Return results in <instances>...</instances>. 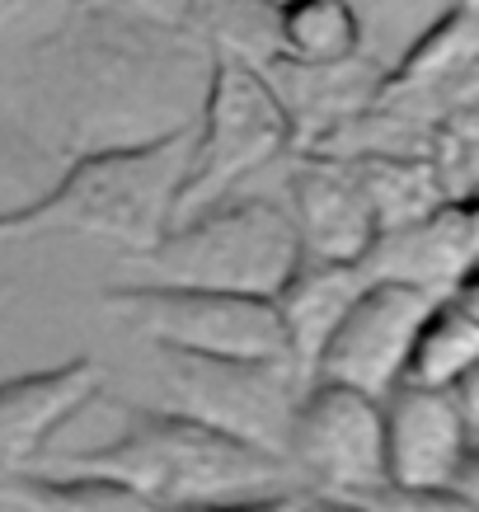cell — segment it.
<instances>
[{
  "label": "cell",
  "mask_w": 479,
  "mask_h": 512,
  "mask_svg": "<svg viewBox=\"0 0 479 512\" xmlns=\"http://www.w3.org/2000/svg\"><path fill=\"white\" fill-rule=\"evenodd\" d=\"M38 62L80 137L137 123L165 132L198 113L212 47L160 10L141 15L127 5L76 0V10H66L38 43Z\"/></svg>",
  "instance_id": "cell-1"
},
{
  "label": "cell",
  "mask_w": 479,
  "mask_h": 512,
  "mask_svg": "<svg viewBox=\"0 0 479 512\" xmlns=\"http://www.w3.org/2000/svg\"><path fill=\"white\" fill-rule=\"evenodd\" d=\"M188 132L193 123H179L151 137L104 141L80 151L71 165L52 174V184L0 212V240L76 235V240H118L127 249H146L170 231Z\"/></svg>",
  "instance_id": "cell-2"
},
{
  "label": "cell",
  "mask_w": 479,
  "mask_h": 512,
  "mask_svg": "<svg viewBox=\"0 0 479 512\" xmlns=\"http://www.w3.org/2000/svg\"><path fill=\"white\" fill-rule=\"evenodd\" d=\"M66 470H90L137 489L155 508L184 503H226V498L278 494L292 480V461L240 437L221 433L212 423L188 419L170 404L160 409H127V428L118 442L62 456Z\"/></svg>",
  "instance_id": "cell-3"
},
{
  "label": "cell",
  "mask_w": 479,
  "mask_h": 512,
  "mask_svg": "<svg viewBox=\"0 0 479 512\" xmlns=\"http://www.w3.org/2000/svg\"><path fill=\"white\" fill-rule=\"evenodd\" d=\"M292 137V109L278 94V85L254 66V57L212 52L207 85L198 99V123L188 132L184 174L174 184L170 226L231 198L235 184H245L254 170L273 165L292 146Z\"/></svg>",
  "instance_id": "cell-4"
},
{
  "label": "cell",
  "mask_w": 479,
  "mask_h": 512,
  "mask_svg": "<svg viewBox=\"0 0 479 512\" xmlns=\"http://www.w3.org/2000/svg\"><path fill=\"white\" fill-rule=\"evenodd\" d=\"M151 282H188L240 296H278V287L301 264V235L282 202L221 198L193 217L174 221L146 249L123 254Z\"/></svg>",
  "instance_id": "cell-5"
},
{
  "label": "cell",
  "mask_w": 479,
  "mask_h": 512,
  "mask_svg": "<svg viewBox=\"0 0 479 512\" xmlns=\"http://www.w3.org/2000/svg\"><path fill=\"white\" fill-rule=\"evenodd\" d=\"M99 301L151 348L202 357H287L273 296H240L188 282H127ZM292 362V357H287Z\"/></svg>",
  "instance_id": "cell-6"
},
{
  "label": "cell",
  "mask_w": 479,
  "mask_h": 512,
  "mask_svg": "<svg viewBox=\"0 0 479 512\" xmlns=\"http://www.w3.org/2000/svg\"><path fill=\"white\" fill-rule=\"evenodd\" d=\"M155 362L170 409L212 423L249 447L287 456L296 400L306 390L287 357H202L155 348Z\"/></svg>",
  "instance_id": "cell-7"
},
{
  "label": "cell",
  "mask_w": 479,
  "mask_h": 512,
  "mask_svg": "<svg viewBox=\"0 0 479 512\" xmlns=\"http://www.w3.org/2000/svg\"><path fill=\"white\" fill-rule=\"evenodd\" d=\"M287 461L329 498H353L381 484L386 480L381 400L339 381H306L292 414Z\"/></svg>",
  "instance_id": "cell-8"
},
{
  "label": "cell",
  "mask_w": 479,
  "mask_h": 512,
  "mask_svg": "<svg viewBox=\"0 0 479 512\" xmlns=\"http://www.w3.org/2000/svg\"><path fill=\"white\" fill-rule=\"evenodd\" d=\"M437 301H442L437 287L371 273V282L357 292V301L343 311L329 343L320 348L310 381H339V386L367 390L381 400L386 390L404 381L418 329Z\"/></svg>",
  "instance_id": "cell-9"
},
{
  "label": "cell",
  "mask_w": 479,
  "mask_h": 512,
  "mask_svg": "<svg viewBox=\"0 0 479 512\" xmlns=\"http://www.w3.org/2000/svg\"><path fill=\"white\" fill-rule=\"evenodd\" d=\"M99 390H104L99 357H71L62 367L0 381V475L38 466L52 433L76 419Z\"/></svg>",
  "instance_id": "cell-10"
},
{
  "label": "cell",
  "mask_w": 479,
  "mask_h": 512,
  "mask_svg": "<svg viewBox=\"0 0 479 512\" xmlns=\"http://www.w3.org/2000/svg\"><path fill=\"white\" fill-rule=\"evenodd\" d=\"M386 419V480L395 484H451L465 447L475 442L451 390L400 381L381 395Z\"/></svg>",
  "instance_id": "cell-11"
},
{
  "label": "cell",
  "mask_w": 479,
  "mask_h": 512,
  "mask_svg": "<svg viewBox=\"0 0 479 512\" xmlns=\"http://www.w3.org/2000/svg\"><path fill=\"white\" fill-rule=\"evenodd\" d=\"M371 282L367 259H306L292 268V278L278 287L273 306H278L282 334H287V357L301 372V381H310L315 357L329 343L334 325L343 320V311L357 301V292Z\"/></svg>",
  "instance_id": "cell-12"
},
{
  "label": "cell",
  "mask_w": 479,
  "mask_h": 512,
  "mask_svg": "<svg viewBox=\"0 0 479 512\" xmlns=\"http://www.w3.org/2000/svg\"><path fill=\"white\" fill-rule=\"evenodd\" d=\"M292 221L306 259H371V217L353 188L325 170L292 174Z\"/></svg>",
  "instance_id": "cell-13"
},
{
  "label": "cell",
  "mask_w": 479,
  "mask_h": 512,
  "mask_svg": "<svg viewBox=\"0 0 479 512\" xmlns=\"http://www.w3.org/2000/svg\"><path fill=\"white\" fill-rule=\"evenodd\" d=\"M362 15L353 0H278L273 5V62L296 71H334L362 52Z\"/></svg>",
  "instance_id": "cell-14"
},
{
  "label": "cell",
  "mask_w": 479,
  "mask_h": 512,
  "mask_svg": "<svg viewBox=\"0 0 479 512\" xmlns=\"http://www.w3.org/2000/svg\"><path fill=\"white\" fill-rule=\"evenodd\" d=\"M0 503L15 512H160L146 494L90 475V470H66V475H43V470H15L0 475Z\"/></svg>",
  "instance_id": "cell-15"
},
{
  "label": "cell",
  "mask_w": 479,
  "mask_h": 512,
  "mask_svg": "<svg viewBox=\"0 0 479 512\" xmlns=\"http://www.w3.org/2000/svg\"><path fill=\"white\" fill-rule=\"evenodd\" d=\"M475 362H479V325L451 296H442L433 311H428L423 329H418L409 367H404V381L451 390L465 376V367H475Z\"/></svg>",
  "instance_id": "cell-16"
},
{
  "label": "cell",
  "mask_w": 479,
  "mask_h": 512,
  "mask_svg": "<svg viewBox=\"0 0 479 512\" xmlns=\"http://www.w3.org/2000/svg\"><path fill=\"white\" fill-rule=\"evenodd\" d=\"M470 62H479V5L475 0H465L461 10L437 19L433 29L409 47V57H404L400 71L390 80L395 85H423V80L451 76V71H461Z\"/></svg>",
  "instance_id": "cell-17"
},
{
  "label": "cell",
  "mask_w": 479,
  "mask_h": 512,
  "mask_svg": "<svg viewBox=\"0 0 479 512\" xmlns=\"http://www.w3.org/2000/svg\"><path fill=\"white\" fill-rule=\"evenodd\" d=\"M52 151L33 137V127L0 99V193H24L52 165Z\"/></svg>",
  "instance_id": "cell-18"
},
{
  "label": "cell",
  "mask_w": 479,
  "mask_h": 512,
  "mask_svg": "<svg viewBox=\"0 0 479 512\" xmlns=\"http://www.w3.org/2000/svg\"><path fill=\"white\" fill-rule=\"evenodd\" d=\"M367 512H475V503L456 489V484H395L381 480L353 494Z\"/></svg>",
  "instance_id": "cell-19"
},
{
  "label": "cell",
  "mask_w": 479,
  "mask_h": 512,
  "mask_svg": "<svg viewBox=\"0 0 479 512\" xmlns=\"http://www.w3.org/2000/svg\"><path fill=\"white\" fill-rule=\"evenodd\" d=\"M306 494L278 489V494H254V498H226V503H184V508H165V512H301Z\"/></svg>",
  "instance_id": "cell-20"
},
{
  "label": "cell",
  "mask_w": 479,
  "mask_h": 512,
  "mask_svg": "<svg viewBox=\"0 0 479 512\" xmlns=\"http://www.w3.org/2000/svg\"><path fill=\"white\" fill-rule=\"evenodd\" d=\"M451 400H456V409H461L465 428H470V437L479 442V362L475 367H465V376L451 386Z\"/></svg>",
  "instance_id": "cell-21"
},
{
  "label": "cell",
  "mask_w": 479,
  "mask_h": 512,
  "mask_svg": "<svg viewBox=\"0 0 479 512\" xmlns=\"http://www.w3.org/2000/svg\"><path fill=\"white\" fill-rule=\"evenodd\" d=\"M447 296H451V301H456V306H461V311L479 325V264L461 268V273H456V282H451V292H447Z\"/></svg>",
  "instance_id": "cell-22"
},
{
  "label": "cell",
  "mask_w": 479,
  "mask_h": 512,
  "mask_svg": "<svg viewBox=\"0 0 479 512\" xmlns=\"http://www.w3.org/2000/svg\"><path fill=\"white\" fill-rule=\"evenodd\" d=\"M451 484H456V489H461V494L475 503V512H479V442L465 447V456H461V466H456V475H451Z\"/></svg>",
  "instance_id": "cell-23"
},
{
  "label": "cell",
  "mask_w": 479,
  "mask_h": 512,
  "mask_svg": "<svg viewBox=\"0 0 479 512\" xmlns=\"http://www.w3.org/2000/svg\"><path fill=\"white\" fill-rule=\"evenodd\" d=\"M301 512H367V508H362V503H353V498H329L325 494V503H310V498H306V508H301Z\"/></svg>",
  "instance_id": "cell-24"
},
{
  "label": "cell",
  "mask_w": 479,
  "mask_h": 512,
  "mask_svg": "<svg viewBox=\"0 0 479 512\" xmlns=\"http://www.w3.org/2000/svg\"><path fill=\"white\" fill-rule=\"evenodd\" d=\"M33 0H0V24H10V19L19 15V10H29Z\"/></svg>",
  "instance_id": "cell-25"
},
{
  "label": "cell",
  "mask_w": 479,
  "mask_h": 512,
  "mask_svg": "<svg viewBox=\"0 0 479 512\" xmlns=\"http://www.w3.org/2000/svg\"><path fill=\"white\" fill-rule=\"evenodd\" d=\"M15 282H0V315H5V306H10V301H15Z\"/></svg>",
  "instance_id": "cell-26"
},
{
  "label": "cell",
  "mask_w": 479,
  "mask_h": 512,
  "mask_svg": "<svg viewBox=\"0 0 479 512\" xmlns=\"http://www.w3.org/2000/svg\"><path fill=\"white\" fill-rule=\"evenodd\" d=\"M132 5H146V10H160V15L170 10V0H132Z\"/></svg>",
  "instance_id": "cell-27"
},
{
  "label": "cell",
  "mask_w": 479,
  "mask_h": 512,
  "mask_svg": "<svg viewBox=\"0 0 479 512\" xmlns=\"http://www.w3.org/2000/svg\"><path fill=\"white\" fill-rule=\"evenodd\" d=\"M475 5H479V0H475Z\"/></svg>",
  "instance_id": "cell-28"
}]
</instances>
